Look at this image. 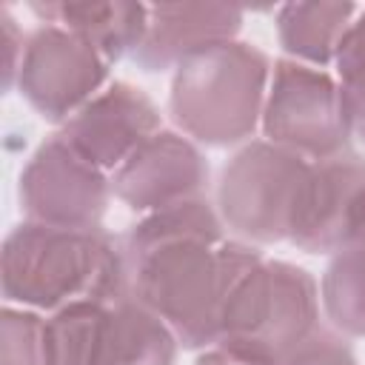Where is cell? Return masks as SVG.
Returning <instances> with one entry per match:
<instances>
[{"instance_id":"cell-1","label":"cell","mask_w":365,"mask_h":365,"mask_svg":"<svg viewBox=\"0 0 365 365\" xmlns=\"http://www.w3.org/2000/svg\"><path fill=\"white\" fill-rule=\"evenodd\" d=\"M6 302L29 311H60L74 302H117L131 297L123 242L103 228L14 225L0 251Z\"/></svg>"},{"instance_id":"cell-2","label":"cell","mask_w":365,"mask_h":365,"mask_svg":"<svg viewBox=\"0 0 365 365\" xmlns=\"http://www.w3.org/2000/svg\"><path fill=\"white\" fill-rule=\"evenodd\" d=\"M217 262L222 282L217 342L279 362L319 328V291L305 268L265 259L254 245L237 240L217 245Z\"/></svg>"},{"instance_id":"cell-3","label":"cell","mask_w":365,"mask_h":365,"mask_svg":"<svg viewBox=\"0 0 365 365\" xmlns=\"http://www.w3.org/2000/svg\"><path fill=\"white\" fill-rule=\"evenodd\" d=\"M268 83V54L251 43L231 40L174 68L168 108L185 137L205 145H234L262 123Z\"/></svg>"},{"instance_id":"cell-4","label":"cell","mask_w":365,"mask_h":365,"mask_svg":"<svg viewBox=\"0 0 365 365\" xmlns=\"http://www.w3.org/2000/svg\"><path fill=\"white\" fill-rule=\"evenodd\" d=\"M123 251L131 274V297L154 311L182 348L217 345L222 305L217 245L202 240H160Z\"/></svg>"},{"instance_id":"cell-5","label":"cell","mask_w":365,"mask_h":365,"mask_svg":"<svg viewBox=\"0 0 365 365\" xmlns=\"http://www.w3.org/2000/svg\"><path fill=\"white\" fill-rule=\"evenodd\" d=\"M308 165V160L268 140L242 145L225 163L217 182L222 222L254 242L288 240Z\"/></svg>"},{"instance_id":"cell-6","label":"cell","mask_w":365,"mask_h":365,"mask_svg":"<svg viewBox=\"0 0 365 365\" xmlns=\"http://www.w3.org/2000/svg\"><path fill=\"white\" fill-rule=\"evenodd\" d=\"M262 134L268 143L308 163L348 151L351 125L339 83L322 68L288 57L277 60L262 108Z\"/></svg>"},{"instance_id":"cell-7","label":"cell","mask_w":365,"mask_h":365,"mask_svg":"<svg viewBox=\"0 0 365 365\" xmlns=\"http://www.w3.org/2000/svg\"><path fill=\"white\" fill-rule=\"evenodd\" d=\"M111 180L60 131L48 137L20 174V205L29 222L54 228H100Z\"/></svg>"},{"instance_id":"cell-8","label":"cell","mask_w":365,"mask_h":365,"mask_svg":"<svg viewBox=\"0 0 365 365\" xmlns=\"http://www.w3.org/2000/svg\"><path fill=\"white\" fill-rule=\"evenodd\" d=\"M106 77L108 63L68 29L43 23L26 37L17 86L48 123H68L100 94Z\"/></svg>"},{"instance_id":"cell-9","label":"cell","mask_w":365,"mask_h":365,"mask_svg":"<svg viewBox=\"0 0 365 365\" xmlns=\"http://www.w3.org/2000/svg\"><path fill=\"white\" fill-rule=\"evenodd\" d=\"M157 131L163 128L154 100L143 88L114 80L68 123H63L60 134L100 171L114 174Z\"/></svg>"},{"instance_id":"cell-10","label":"cell","mask_w":365,"mask_h":365,"mask_svg":"<svg viewBox=\"0 0 365 365\" xmlns=\"http://www.w3.org/2000/svg\"><path fill=\"white\" fill-rule=\"evenodd\" d=\"M205 188L208 163L202 151L177 131H157L111 174L114 197L143 214L197 200Z\"/></svg>"},{"instance_id":"cell-11","label":"cell","mask_w":365,"mask_h":365,"mask_svg":"<svg viewBox=\"0 0 365 365\" xmlns=\"http://www.w3.org/2000/svg\"><path fill=\"white\" fill-rule=\"evenodd\" d=\"M365 188V157L342 151L308 165L288 240L308 254H336L348 240V217L354 200Z\"/></svg>"},{"instance_id":"cell-12","label":"cell","mask_w":365,"mask_h":365,"mask_svg":"<svg viewBox=\"0 0 365 365\" xmlns=\"http://www.w3.org/2000/svg\"><path fill=\"white\" fill-rule=\"evenodd\" d=\"M245 11L228 3H157L148 6L145 37L131 54L143 71L177 68L188 57L231 43Z\"/></svg>"},{"instance_id":"cell-13","label":"cell","mask_w":365,"mask_h":365,"mask_svg":"<svg viewBox=\"0 0 365 365\" xmlns=\"http://www.w3.org/2000/svg\"><path fill=\"white\" fill-rule=\"evenodd\" d=\"M174 331L134 297L100 305L86 365H174Z\"/></svg>"},{"instance_id":"cell-14","label":"cell","mask_w":365,"mask_h":365,"mask_svg":"<svg viewBox=\"0 0 365 365\" xmlns=\"http://www.w3.org/2000/svg\"><path fill=\"white\" fill-rule=\"evenodd\" d=\"M31 11L43 23L63 26L77 37H83L108 66L125 54H134L148 26V6L125 3V0L31 3Z\"/></svg>"},{"instance_id":"cell-15","label":"cell","mask_w":365,"mask_h":365,"mask_svg":"<svg viewBox=\"0 0 365 365\" xmlns=\"http://www.w3.org/2000/svg\"><path fill=\"white\" fill-rule=\"evenodd\" d=\"M356 6L336 0L285 3L277 11V37L288 60L322 68L336 57L342 37L354 23Z\"/></svg>"},{"instance_id":"cell-16","label":"cell","mask_w":365,"mask_h":365,"mask_svg":"<svg viewBox=\"0 0 365 365\" xmlns=\"http://www.w3.org/2000/svg\"><path fill=\"white\" fill-rule=\"evenodd\" d=\"M319 291L331 325L348 336H365V245L336 251Z\"/></svg>"},{"instance_id":"cell-17","label":"cell","mask_w":365,"mask_h":365,"mask_svg":"<svg viewBox=\"0 0 365 365\" xmlns=\"http://www.w3.org/2000/svg\"><path fill=\"white\" fill-rule=\"evenodd\" d=\"M336 74L351 137L365 143V11L351 23L336 48Z\"/></svg>"},{"instance_id":"cell-18","label":"cell","mask_w":365,"mask_h":365,"mask_svg":"<svg viewBox=\"0 0 365 365\" xmlns=\"http://www.w3.org/2000/svg\"><path fill=\"white\" fill-rule=\"evenodd\" d=\"M0 365H48L46 319L37 311L6 305L0 314Z\"/></svg>"},{"instance_id":"cell-19","label":"cell","mask_w":365,"mask_h":365,"mask_svg":"<svg viewBox=\"0 0 365 365\" xmlns=\"http://www.w3.org/2000/svg\"><path fill=\"white\" fill-rule=\"evenodd\" d=\"M279 365H356V356L345 336L331 328H317L291 354H285Z\"/></svg>"},{"instance_id":"cell-20","label":"cell","mask_w":365,"mask_h":365,"mask_svg":"<svg viewBox=\"0 0 365 365\" xmlns=\"http://www.w3.org/2000/svg\"><path fill=\"white\" fill-rule=\"evenodd\" d=\"M0 29H3V48H6V68H3V88L9 91L11 83L20 74V63H23V51H26V37L17 29V20L11 17V9L3 6L0 11Z\"/></svg>"},{"instance_id":"cell-21","label":"cell","mask_w":365,"mask_h":365,"mask_svg":"<svg viewBox=\"0 0 365 365\" xmlns=\"http://www.w3.org/2000/svg\"><path fill=\"white\" fill-rule=\"evenodd\" d=\"M197 365H279V362L271 359V356H262V354L237 348V345L217 342V345L205 348V354L197 359Z\"/></svg>"},{"instance_id":"cell-22","label":"cell","mask_w":365,"mask_h":365,"mask_svg":"<svg viewBox=\"0 0 365 365\" xmlns=\"http://www.w3.org/2000/svg\"><path fill=\"white\" fill-rule=\"evenodd\" d=\"M345 245H365V188L354 200L351 217H348V240Z\"/></svg>"}]
</instances>
